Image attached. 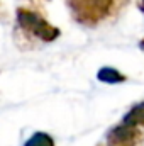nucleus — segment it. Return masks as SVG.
Returning a JSON list of instances; mask_svg holds the SVG:
<instances>
[{
    "mask_svg": "<svg viewBox=\"0 0 144 146\" xmlns=\"http://www.w3.org/2000/svg\"><path fill=\"white\" fill-rule=\"evenodd\" d=\"M24 146H54V139H53L51 134L37 131L24 143Z\"/></svg>",
    "mask_w": 144,
    "mask_h": 146,
    "instance_id": "obj_5",
    "label": "nucleus"
},
{
    "mask_svg": "<svg viewBox=\"0 0 144 146\" xmlns=\"http://www.w3.org/2000/svg\"><path fill=\"white\" fill-rule=\"evenodd\" d=\"M97 78H98L100 82H104V83H122V82H126V80H127V78H126V75H122L119 70L110 68V66L102 68L100 72L97 73Z\"/></svg>",
    "mask_w": 144,
    "mask_h": 146,
    "instance_id": "obj_4",
    "label": "nucleus"
},
{
    "mask_svg": "<svg viewBox=\"0 0 144 146\" xmlns=\"http://www.w3.org/2000/svg\"><path fill=\"white\" fill-rule=\"evenodd\" d=\"M139 48H141V49H143V51H144V39H143V41H141V42H139Z\"/></svg>",
    "mask_w": 144,
    "mask_h": 146,
    "instance_id": "obj_7",
    "label": "nucleus"
},
{
    "mask_svg": "<svg viewBox=\"0 0 144 146\" xmlns=\"http://www.w3.org/2000/svg\"><path fill=\"white\" fill-rule=\"evenodd\" d=\"M144 145V100L134 104L119 124L105 134L104 146H143Z\"/></svg>",
    "mask_w": 144,
    "mask_h": 146,
    "instance_id": "obj_2",
    "label": "nucleus"
},
{
    "mask_svg": "<svg viewBox=\"0 0 144 146\" xmlns=\"http://www.w3.org/2000/svg\"><path fill=\"white\" fill-rule=\"evenodd\" d=\"M137 7H139V10L144 14V0H139V3H137Z\"/></svg>",
    "mask_w": 144,
    "mask_h": 146,
    "instance_id": "obj_6",
    "label": "nucleus"
},
{
    "mask_svg": "<svg viewBox=\"0 0 144 146\" xmlns=\"http://www.w3.org/2000/svg\"><path fill=\"white\" fill-rule=\"evenodd\" d=\"M127 0H66L71 19L85 27H97L117 15Z\"/></svg>",
    "mask_w": 144,
    "mask_h": 146,
    "instance_id": "obj_1",
    "label": "nucleus"
},
{
    "mask_svg": "<svg viewBox=\"0 0 144 146\" xmlns=\"http://www.w3.org/2000/svg\"><path fill=\"white\" fill-rule=\"evenodd\" d=\"M97 146H104V145H97Z\"/></svg>",
    "mask_w": 144,
    "mask_h": 146,
    "instance_id": "obj_8",
    "label": "nucleus"
},
{
    "mask_svg": "<svg viewBox=\"0 0 144 146\" xmlns=\"http://www.w3.org/2000/svg\"><path fill=\"white\" fill-rule=\"evenodd\" d=\"M15 29L27 39H37L41 42H53L61 36V31L51 24L46 15L32 7H19L15 12Z\"/></svg>",
    "mask_w": 144,
    "mask_h": 146,
    "instance_id": "obj_3",
    "label": "nucleus"
}]
</instances>
